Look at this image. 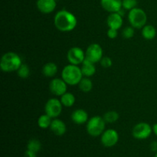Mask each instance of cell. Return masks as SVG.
<instances>
[{
	"label": "cell",
	"instance_id": "cell-18",
	"mask_svg": "<svg viewBox=\"0 0 157 157\" xmlns=\"http://www.w3.org/2000/svg\"><path fill=\"white\" fill-rule=\"evenodd\" d=\"M42 74L47 78H52L58 72V66L53 62L46 63L42 67Z\"/></svg>",
	"mask_w": 157,
	"mask_h": 157
},
{
	"label": "cell",
	"instance_id": "cell-17",
	"mask_svg": "<svg viewBox=\"0 0 157 157\" xmlns=\"http://www.w3.org/2000/svg\"><path fill=\"white\" fill-rule=\"evenodd\" d=\"M81 69L83 75L84 77H87V78L93 76L96 72V67L94 65V63L91 62L86 58L81 64Z\"/></svg>",
	"mask_w": 157,
	"mask_h": 157
},
{
	"label": "cell",
	"instance_id": "cell-12",
	"mask_svg": "<svg viewBox=\"0 0 157 157\" xmlns=\"http://www.w3.org/2000/svg\"><path fill=\"white\" fill-rule=\"evenodd\" d=\"M103 9L110 13L119 12L122 9V0H101Z\"/></svg>",
	"mask_w": 157,
	"mask_h": 157
},
{
	"label": "cell",
	"instance_id": "cell-11",
	"mask_svg": "<svg viewBox=\"0 0 157 157\" xmlns=\"http://www.w3.org/2000/svg\"><path fill=\"white\" fill-rule=\"evenodd\" d=\"M67 85L65 81L61 78H54L50 81L49 90L52 94L60 96L67 92Z\"/></svg>",
	"mask_w": 157,
	"mask_h": 157
},
{
	"label": "cell",
	"instance_id": "cell-7",
	"mask_svg": "<svg viewBox=\"0 0 157 157\" xmlns=\"http://www.w3.org/2000/svg\"><path fill=\"white\" fill-rule=\"evenodd\" d=\"M153 132V127L149 124L141 122L136 124L132 130V135L137 140H145L150 137Z\"/></svg>",
	"mask_w": 157,
	"mask_h": 157
},
{
	"label": "cell",
	"instance_id": "cell-30",
	"mask_svg": "<svg viewBox=\"0 0 157 157\" xmlns=\"http://www.w3.org/2000/svg\"><path fill=\"white\" fill-rule=\"evenodd\" d=\"M36 153H37L27 150L25 151V157H37Z\"/></svg>",
	"mask_w": 157,
	"mask_h": 157
},
{
	"label": "cell",
	"instance_id": "cell-6",
	"mask_svg": "<svg viewBox=\"0 0 157 157\" xmlns=\"http://www.w3.org/2000/svg\"><path fill=\"white\" fill-rule=\"evenodd\" d=\"M62 104L61 101L56 98H51L46 102L44 106V111L52 119L58 117L62 112Z\"/></svg>",
	"mask_w": 157,
	"mask_h": 157
},
{
	"label": "cell",
	"instance_id": "cell-9",
	"mask_svg": "<svg viewBox=\"0 0 157 157\" xmlns=\"http://www.w3.org/2000/svg\"><path fill=\"white\" fill-rule=\"evenodd\" d=\"M67 58L70 64L79 65L85 60L86 55L84 51L79 47L71 48L67 54Z\"/></svg>",
	"mask_w": 157,
	"mask_h": 157
},
{
	"label": "cell",
	"instance_id": "cell-23",
	"mask_svg": "<svg viewBox=\"0 0 157 157\" xmlns=\"http://www.w3.org/2000/svg\"><path fill=\"white\" fill-rule=\"evenodd\" d=\"M103 117H104L106 123L113 124V123L117 122L119 120V113L117 112L114 111V110H110V111H108L106 113H104Z\"/></svg>",
	"mask_w": 157,
	"mask_h": 157
},
{
	"label": "cell",
	"instance_id": "cell-3",
	"mask_svg": "<svg viewBox=\"0 0 157 157\" xmlns=\"http://www.w3.org/2000/svg\"><path fill=\"white\" fill-rule=\"evenodd\" d=\"M83 74L81 67L75 64H68L63 68L61 72V78L67 85H78L83 78Z\"/></svg>",
	"mask_w": 157,
	"mask_h": 157
},
{
	"label": "cell",
	"instance_id": "cell-15",
	"mask_svg": "<svg viewBox=\"0 0 157 157\" xmlns=\"http://www.w3.org/2000/svg\"><path fill=\"white\" fill-rule=\"evenodd\" d=\"M50 129L52 133L56 135V136H63L66 133V130H67L65 124L61 120L57 119V118L52 120Z\"/></svg>",
	"mask_w": 157,
	"mask_h": 157
},
{
	"label": "cell",
	"instance_id": "cell-1",
	"mask_svg": "<svg viewBox=\"0 0 157 157\" xmlns=\"http://www.w3.org/2000/svg\"><path fill=\"white\" fill-rule=\"evenodd\" d=\"M54 24L58 31L62 32H69L76 28L78 20L75 15L69 11L62 9L55 14Z\"/></svg>",
	"mask_w": 157,
	"mask_h": 157
},
{
	"label": "cell",
	"instance_id": "cell-19",
	"mask_svg": "<svg viewBox=\"0 0 157 157\" xmlns=\"http://www.w3.org/2000/svg\"><path fill=\"white\" fill-rule=\"evenodd\" d=\"M142 35L145 39L152 40L156 36V29L152 25H146L142 29Z\"/></svg>",
	"mask_w": 157,
	"mask_h": 157
},
{
	"label": "cell",
	"instance_id": "cell-5",
	"mask_svg": "<svg viewBox=\"0 0 157 157\" xmlns=\"http://www.w3.org/2000/svg\"><path fill=\"white\" fill-rule=\"evenodd\" d=\"M105 124L104 117L100 116L93 117L87 122L86 129L87 133L94 137L101 136L105 130Z\"/></svg>",
	"mask_w": 157,
	"mask_h": 157
},
{
	"label": "cell",
	"instance_id": "cell-31",
	"mask_svg": "<svg viewBox=\"0 0 157 157\" xmlns=\"http://www.w3.org/2000/svg\"><path fill=\"white\" fill-rule=\"evenodd\" d=\"M150 148H151L152 151L157 153V141H154V142L152 143L151 145H150Z\"/></svg>",
	"mask_w": 157,
	"mask_h": 157
},
{
	"label": "cell",
	"instance_id": "cell-33",
	"mask_svg": "<svg viewBox=\"0 0 157 157\" xmlns=\"http://www.w3.org/2000/svg\"><path fill=\"white\" fill-rule=\"evenodd\" d=\"M154 157H157V153H156V155H155V156Z\"/></svg>",
	"mask_w": 157,
	"mask_h": 157
},
{
	"label": "cell",
	"instance_id": "cell-4",
	"mask_svg": "<svg viewBox=\"0 0 157 157\" xmlns=\"http://www.w3.org/2000/svg\"><path fill=\"white\" fill-rule=\"evenodd\" d=\"M128 21L134 29H143L147 22V15L142 9L136 7L129 11Z\"/></svg>",
	"mask_w": 157,
	"mask_h": 157
},
{
	"label": "cell",
	"instance_id": "cell-25",
	"mask_svg": "<svg viewBox=\"0 0 157 157\" xmlns=\"http://www.w3.org/2000/svg\"><path fill=\"white\" fill-rule=\"evenodd\" d=\"M17 75L19 78L22 79L28 78L30 75V68L26 64H22L20 66L19 68L17 70Z\"/></svg>",
	"mask_w": 157,
	"mask_h": 157
},
{
	"label": "cell",
	"instance_id": "cell-21",
	"mask_svg": "<svg viewBox=\"0 0 157 157\" xmlns=\"http://www.w3.org/2000/svg\"><path fill=\"white\" fill-rule=\"evenodd\" d=\"M78 86H79V88L81 91L84 92V93H88L93 88V82L90 78L85 77V78H83L81 79V81L78 84Z\"/></svg>",
	"mask_w": 157,
	"mask_h": 157
},
{
	"label": "cell",
	"instance_id": "cell-22",
	"mask_svg": "<svg viewBox=\"0 0 157 157\" xmlns=\"http://www.w3.org/2000/svg\"><path fill=\"white\" fill-rule=\"evenodd\" d=\"M52 118L50 117L48 115L42 114L38 117V125L41 129H47L50 127L52 124Z\"/></svg>",
	"mask_w": 157,
	"mask_h": 157
},
{
	"label": "cell",
	"instance_id": "cell-32",
	"mask_svg": "<svg viewBox=\"0 0 157 157\" xmlns=\"http://www.w3.org/2000/svg\"><path fill=\"white\" fill-rule=\"evenodd\" d=\"M153 132L156 136H157V123L153 126Z\"/></svg>",
	"mask_w": 157,
	"mask_h": 157
},
{
	"label": "cell",
	"instance_id": "cell-24",
	"mask_svg": "<svg viewBox=\"0 0 157 157\" xmlns=\"http://www.w3.org/2000/svg\"><path fill=\"white\" fill-rule=\"evenodd\" d=\"M41 148V144L38 140L32 139L29 141L27 145V150L33 151L35 153H38Z\"/></svg>",
	"mask_w": 157,
	"mask_h": 157
},
{
	"label": "cell",
	"instance_id": "cell-2",
	"mask_svg": "<svg viewBox=\"0 0 157 157\" xmlns=\"http://www.w3.org/2000/svg\"><path fill=\"white\" fill-rule=\"evenodd\" d=\"M21 64H22V62H21V59L19 55L12 52L5 53L2 56L1 61H0L1 70L7 73L17 71Z\"/></svg>",
	"mask_w": 157,
	"mask_h": 157
},
{
	"label": "cell",
	"instance_id": "cell-13",
	"mask_svg": "<svg viewBox=\"0 0 157 157\" xmlns=\"http://www.w3.org/2000/svg\"><path fill=\"white\" fill-rule=\"evenodd\" d=\"M36 6L41 13L49 14L54 12L56 8V1L55 0H37Z\"/></svg>",
	"mask_w": 157,
	"mask_h": 157
},
{
	"label": "cell",
	"instance_id": "cell-10",
	"mask_svg": "<svg viewBox=\"0 0 157 157\" xmlns=\"http://www.w3.org/2000/svg\"><path fill=\"white\" fill-rule=\"evenodd\" d=\"M119 140L118 133L113 129H108L104 130L101 134V144L106 147H112L116 145Z\"/></svg>",
	"mask_w": 157,
	"mask_h": 157
},
{
	"label": "cell",
	"instance_id": "cell-26",
	"mask_svg": "<svg viewBox=\"0 0 157 157\" xmlns=\"http://www.w3.org/2000/svg\"><path fill=\"white\" fill-rule=\"evenodd\" d=\"M137 6V0H122V7L125 10H132Z\"/></svg>",
	"mask_w": 157,
	"mask_h": 157
},
{
	"label": "cell",
	"instance_id": "cell-27",
	"mask_svg": "<svg viewBox=\"0 0 157 157\" xmlns=\"http://www.w3.org/2000/svg\"><path fill=\"white\" fill-rule=\"evenodd\" d=\"M134 28L132 27V26H127V27H126L123 30L122 35L126 39H130V38H133V35H134Z\"/></svg>",
	"mask_w": 157,
	"mask_h": 157
},
{
	"label": "cell",
	"instance_id": "cell-29",
	"mask_svg": "<svg viewBox=\"0 0 157 157\" xmlns=\"http://www.w3.org/2000/svg\"><path fill=\"white\" fill-rule=\"evenodd\" d=\"M107 35L109 38H110V39H114V38H116L117 37V35H118L117 30L113 29H109L107 32Z\"/></svg>",
	"mask_w": 157,
	"mask_h": 157
},
{
	"label": "cell",
	"instance_id": "cell-28",
	"mask_svg": "<svg viewBox=\"0 0 157 157\" xmlns=\"http://www.w3.org/2000/svg\"><path fill=\"white\" fill-rule=\"evenodd\" d=\"M100 63H101V66L104 68H109L113 64V61H112L111 58H109V57H103Z\"/></svg>",
	"mask_w": 157,
	"mask_h": 157
},
{
	"label": "cell",
	"instance_id": "cell-16",
	"mask_svg": "<svg viewBox=\"0 0 157 157\" xmlns=\"http://www.w3.org/2000/svg\"><path fill=\"white\" fill-rule=\"evenodd\" d=\"M71 118L75 124L81 125L88 121V114L83 109H77L72 112Z\"/></svg>",
	"mask_w": 157,
	"mask_h": 157
},
{
	"label": "cell",
	"instance_id": "cell-8",
	"mask_svg": "<svg viewBox=\"0 0 157 157\" xmlns=\"http://www.w3.org/2000/svg\"><path fill=\"white\" fill-rule=\"evenodd\" d=\"M86 59L93 63H98L101 61L103 58V49L99 44L93 43L87 47L86 50Z\"/></svg>",
	"mask_w": 157,
	"mask_h": 157
},
{
	"label": "cell",
	"instance_id": "cell-20",
	"mask_svg": "<svg viewBox=\"0 0 157 157\" xmlns=\"http://www.w3.org/2000/svg\"><path fill=\"white\" fill-rule=\"evenodd\" d=\"M60 101H61L63 106H64L66 107H71L75 104V97L73 94L66 92L64 94L61 95Z\"/></svg>",
	"mask_w": 157,
	"mask_h": 157
},
{
	"label": "cell",
	"instance_id": "cell-14",
	"mask_svg": "<svg viewBox=\"0 0 157 157\" xmlns=\"http://www.w3.org/2000/svg\"><path fill=\"white\" fill-rule=\"evenodd\" d=\"M107 25L109 29H113L118 30L123 25V16L119 12L110 13L107 19Z\"/></svg>",
	"mask_w": 157,
	"mask_h": 157
}]
</instances>
